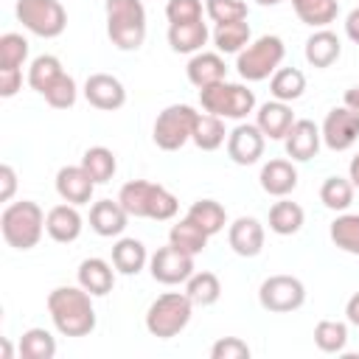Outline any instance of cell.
<instances>
[{
    "mask_svg": "<svg viewBox=\"0 0 359 359\" xmlns=\"http://www.w3.org/2000/svg\"><path fill=\"white\" fill-rule=\"evenodd\" d=\"M93 294L81 286H56L48 294V314L62 337H87L95 331Z\"/></svg>",
    "mask_w": 359,
    "mask_h": 359,
    "instance_id": "6da1fadb",
    "label": "cell"
},
{
    "mask_svg": "<svg viewBox=\"0 0 359 359\" xmlns=\"http://www.w3.org/2000/svg\"><path fill=\"white\" fill-rule=\"evenodd\" d=\"M107 36L118 50H137L146 39V8L140 0H107Z\"/></svg>",
    "mask_w": 359,
    "mask_h": 359,
    "instance_id": "7a4b0ae2",
    "label": "cell"
},
{
    "mask_svg": "<svg viewBox=\"0 0 359 359\" xmlns=\"http://www.w3.org/2000/svg\"><path fill=\"white\" fill-rule=\"evenodd\" d=\"M0 233H3L6 244L14 247V250L36 247L42 233H45V213H42V208L36 202H31V199L6 205V210L0 216Z\"/></svg>",
    "mask_w": 359,
    "mask_h": 359,
    "instance_id": "3957f363",
    "label": "cell"
},
{
    "mask_svg": "<svg viewBox=\"0 0 359 359\" xmlns=\"http://www.w3.org/2000/svg\"><path fill=\"white\" fill-rule=\"evenodd\" d=\"M191 311H194V300L185 292H165L149 306L146 331L157 339H171L191 323Z\"/></svg>",
    "mask_w": 359,
    "mask_h": 359,
    "instance_id": "277c9868",
    "label": "cell"
},
{
    "mask_svg": "<svg viewBox=\"0 0 359 359\" xmlns=\"http://www.w3.org/2000/svg\"><path fill=\"white\" fill-rule=\"evenodd\" d=\"M283 56H286L283 39L275 36V34H264V36H258L255 42H250L238 53L236 70H238V76L244 81H264V79H269L280 67Z\"/></svg>",
    "mask_w": 359,
    "mask_h": 359,
    "instance_id": "5b68a950",
    "label": "cell"
},
{
    "mask_svg": "<svg viewBox=\"0 0 359 359\" xmlns=\"http://www.w3.org/2000/svg\"><path fill=\"white\" fill-rule=\"evenodd\" d=\"M196 109L188 107V104H171L165 107L157 121H154V129H151V137L157 143V149L163 151H177L182 149L191 135H194V123H196Z\"/></svg>",
    "mask_w": 359,
    "mask_h": 359,
    "instance_id": "8992f818",
    "label": "cell"
},
{
    "mask_svg": "<svg viewBox=\"0 0 359 359\" xmlns=\"http://www.w3.org/2000/svg\"><path fill=\"white\" fill-rule=\"evenodd\" d=\"M17 20L36 36L53 39L67 28V11L59 0H17Z\"/></svg>",
    "mask_w": 359,
    "mask_h": 359,
    "instance_id": "52a82bcc",
    "label": "cell"
},
{
    "mask_svg": "<svg viewBox=\"0 0 359 359\" xmlns=\"http://www.w3.org/2000/svg\"><path fill=\"white\" fill-rule=\"evenodd\" d=\"M258 303L272 314L297 311L306 303V286L294 275H272L258 289Z\"/></svg>",
    "mask_w": 359,
    "mask_h": 359,
    "instance_id": "ba28073f",
    "label": "cell"
},
{
    "mask_svg": "<svg viewBox=\"0 0 359 359\" xmlns=\"http://www.w3.org/2000/svg\"><path fill=\"white\" fill-rule=\"evenodd\" d=\"M149 269H151V278L157 283H165V286H177V283H185L191 275H194V255L174 247L171 241L165 247H160L151 258H149Z\"/></svg>",
    "mask_w": 359,
    "mask_h": 359,
    "instance_id": "9c48e42d",
    "label": "cell"
},
{
    "mask_svg": "<svg viewBox=\"0 0 359 359\" xmlns=\"http://www.w3.org/2000/svg\"><path fill=\"white\" fill-rule=\"evenodd\" d=\"M320 132H323V143L331 151H348L359 140V112L351 109V107H345V104L342 107H334L325 115Z\"/></svg>",
    "mask_w": 359,
    "mask_h": 359,
    "instance_id": "30bf717a",
    "label": "cell"
},
{
    "mask_svg": "<svg viewBox=\"0 0 359 359\" xmlns=\"http://www.w3.org/2000/svg\"><path fill=\"white\" fill-rule=\"evenodd\" d=\"M264 143H266V135L255 123H238L227 135V157L236 165H252L261 160Z\"/></svg>",
    "mask_w": 359,
    "mask_h": 359,
    "instance_id": "8fae6325",
    "label": "cell"
},
{
    "mask_svg": "<svg viewBox=\"0 0 359 359\" xmlns=\"http://www.w3.org/2000/svg\"><path fill=\"white\" fill-rule=\"evenodd\" d=\"M84 98L90 107H95L101 112H112L126 104V90H123L121 79H115L109 73H93L84 81Z\"/></svg>",
    "mask_w": 359,
    "mask_h": 359,
    "instance_id": "7c38bea8",
    "label": "cell"
},
{
    "mask_svg": "<svg viewBox=\"0 0 359 359\" xmlns=\"http://www.w3.org/2000/svg\"><path fill=\"white\" fill-rule=\"evenodd\" d=\"M320 143H323V132H320V126H317L314 121H309V118H297V121L292 123V129L286 132V137H283L286 154H289L292 160H300V163L317 157Z\"/></svg>",
    "mask_w": 359,
    "mask_h": 359,
    "instance_id": "4fadbf2b",
    "label": "cell"
},
{
    "mask_svg": "<svg viewBox=\"0 0 359 359\" xmlns=\"http://www.w3.org/2000/svg\"><path fill=\"white\" fill-rule=\"evenodd\" d=\"M264 224L255 216H238L227 230L230 250L241 258H255L264 250Z\"/></svg>",
    "mask_w": 359,
    "mask_h": 359,
    "instance_id": "5bb4252c",
    "label": "cell"
},
{
    "mask_svg": "<svg viewBox=\"0 0 359 359\" xmlns=\"http://www.w3.org/2000/svg\"><path fill=\"white\" fill-rule=\"evenodd\" d=\"M93 191H95V182H93V177L84 171V165L79 163V165H65V168H59V174H56V194L65 199V202H70V205H87L90 199H93Z\"/></svg>",
    "mask_w": 359,
    "mask_h": 359,
    "instance_id": "9a60e30c",
    "label": "cell"
},
{
    "mask_svg": "<svg viewBox=\"0 0 359 359\" xmlns=\"http://www.w3.org/2000/svg\"><path fill=\"white\" fill-rule=\"evenodd\" d=\"M81 227H84L81 213H79L76 205H70V202L53 205V208L48 210V216H45V233H48L53 241H59V244L76 241V238L81 236Z\"/></svg>",
    "mask_w": 359,
    "mask_h": 359,
    "instance_id": "2e32d148",
    "label": "cell"
},
{
    "mask_svg": "<svg viewBox=\"0 0 359 359\" xmlns=\"http://www.w3.org/2000/svg\"><path fill=\"white\" fill-rule=\"evenodd\" d=\"M294 121H297V118L292 115V107H289L286 101H278V98L261 104L258 112H255V126H258L269 140H283Z\"/></svg>",
    "mask_w": 359,
    "mask_h": 359,
    "instance_id": "e0dca14e",
    "label": "cell"
},
{
    "mask_svg": "<svg viewBox=\"0 0 359 359\" xmlns=\"http://www.w3.org/2000/svg\"><path fill=\"white\" fill-rule=\"evenodd\" d=\"M261 188L269 194V196H289L294 188H297V168L292 165V160H283V157H275L269 163H264L261 168Z\"/></svg>",
    "mask_w": 359,
    "mask_h": 359,
    "instance_id": "ac0fdd59",
    "label": "cell"
},
{
    "mask_svg": "<svg viewBox=\"0 0 359 359\" xmlns=\"http://www.w3.org/2000/svg\"><path fill=\"white\" fill-rule=\"evenodd\" d=\"M126 222H129V213L123 210V205L115 199H101V202H93L90 208V227L104 236V238H112V236H121L126 230Z\"/></svg>",
    "mask_w": 359,
    "mask_h": 359,
    "instance_id": "d6986e66",
    "label": "cell"
},
{
    "mask_svg": "<svg viewBox=\"0 0 359 359\" xmlns=\"http://www.w3.org/2000/svg\"><path fill=\"white\" fill-rule=\"evenodd\" d=\"M185 73H188V81L202 90V87H210V84L224 81L227 67H224V59H222L219 53H213V50H199V53L191 56Z\"/></svg>",
    "mask_w": 359,
    "mask_h": 359,
    "instance_id": "ffe728a7",
    "label": "cell"
},
{
    "mask_svg": "<svg viewBox=\"0 0 359 359\" xmlns=\"http://www.w3.org/2000/svg\"><path fill=\"white\" fill-rule=\"evenodd\" d=\"M79 286L87 289L93 297H104L115 286V269L104 258H84L79 264Z\"/></svg>",
    "mask_w": 359,
    "mask_h": 359,
    "instance_id": "44dd1931",
    "label": "cell"
},
{
    "mask_svg": "<svg viewBox=\"0 0 359 359\" xmlns=\"http://www.w3.org/2000/svg\"><path fill=\"white\" fill-rule=\"evenodd\" d=\"M339 53H342V42L328 28H317L306 39V62L311 67H331L339 59Z\"/></svg>",
    "mask_w": 359,
    "mask_h": 359,
    "instance_id": "7402d4cb",
    "label": "cell"
},
{
    "mask_svg": "<svg viewBox=\"0 0 359 359\" xmlns=\"http://www.w3.org/2000/svg\"><path fill=\"white\" fill-rule=\"evenodd\" d=\"M208 25L202 20L194 22H171L168 25V45L177 53H199L208 42Z\"/></svg>",
    "mask_w": 359,
    "mask_h": 359,
    "instance_id": "603a6c76",
    "label": "cell"
},
{
    "mask_svg": "<svg viewBox=\"0 0 359 359\" xmlns=\"http://www.w3.org/2000/svg\"><path fill=\"white\" fill-rule=\"evenodd\" d=\"M146 261H149V255H146L143 241H137V238H118L115 241V247H112V266L121 275H137L146 266Z\"/></svg>",
    "mask_w": 359,
    "mask_h": 359,
    "instance_id": "cb8c5ba5",
    "label": "cell"
},
{
    "mask_svg": "<svg viewBox=\"0 0 359 359\" xmlns=\"http://www.w3.org/2000/svg\"><path fill=\"white\" fill-rule=\"evenodd\" d=\"M303 219H306L303 208L286 196H280V202L269 208V230L278 236H294L303 227Z\"/></svg>",
    "mask_w": 359,
    "mask_h": 359,
    "instance_id": "d4e9b609",
    "label": "cell"
},
{
    "mask_svg": "<svg viewBox=\"0 0 359 359\" xmlns=\"http://www.w3.org/2000/svg\"><path fill=\"white\" fill-rule=\"evenodd\" d=\"M292 8L297 14V20L311 25V28H325L339 14L337 0H292Z\"/></svg>",
    "mask_w": 359,
    "mask_h": 359,
    "instance_id": "484cf974",
    "label": "cell"
},
{
    "mask_svg": "<svg viewBox=\"0 0 359 359\" xmlns=\"http://www.w3.org/2000/svg\"><path fill=\"white\" fill-rule=\"evenodd\" d=\"M303 90H306V76L297 67H278L269 76V93L278 101L292 104V101H297L303 95Z\"/></svg>",
    "mask_w": 359,
    "mask_h": 359,
    "instance_id": "4316f807",
    "label": "cell"
},
{
    "mask_svg": "<svg viewBox=\"0 0 359 359\" xmlns=\"http://www.w3.org/2000/svg\"><path fill=\"white\" fill-rule=\"evenodd\" d=\"M224 137H227V132H224V121L219 115H210V112H199L196 115L194 135H191V140L196 143V149L216 151L224 143Z\"/></svg>",
    "mask_w": 359,
    "mask_h": 359,
    "instance_id": "83f0119b",
    "label": "cell"
},
{
    "mask_svg": "<svg viewBox=\"0 0 359 359\" xmlns=\"http://www.w3.org/2000/svg\"><path fill=\"white\" fill-rule=\"evenodd\" d=\"M185 216H188L194 224H199L208 236L222 233L224 224H227V213H224V208H222L216 199H196V202L188 208Z\"/></svg>",
    "mask_w": 359,
    "mask_h": 359,
    "instance_id": "f1b7e54d",
    "label": "cell"
},
{
    "mask_svg": "<svg viewBox=\"0 0 359 359\" xmlns=\"http://www.w3.org/2000/svg\"><path fill=\"white\" fill-rule=\"evenodd\" d=\"M208 238H210V236H208L199 224H194L188 216L180 219L177 224H171V230H168V241H171L174 247H180V250L191 252V255H199V252L208 247Z\"/></svg>",
    "mask_w": 359,
    "mask_h": 359,
    "instance_id": "f546056e",
    "label": "cell"
},
{
    "mask_svg": "<svg viewBox=\"0 0 359 359\" xmlns=\"http://www.w3.org/2000/svg\"><path fill=\"white\" fill-rule=\"evenodd\" d=\"M250 36H252V31H250L247 20L224 22V25H216V31H213V42H216L219 53H241L250 45Z\"/></svg>",
    "mask_w": 359,
    "mask_h": 359,
    "instance_id": "4dcf8cb0",
    "label": "cell"
},
{
    "mask_svg": "<svg viewBox=\"0 0 359 359\" xmlns=\"http://www.w3.org/2000/svg\"><path fill=\"white\" fill-rule=\"evenodd\" d=\"M81 165H84V171L93 177L95 185L109 182L112 174H115V168H118L115 154H112L107 146H90V149L81 154Z\"/></svg>",
    "mask_w": 359,
    "mask_h": 359,
    "instance_id": "1f68e13d",
    "label": "cell"
},
{
    "mask_svg": "<svg viewBox=\"0 0 359 359\" xmlns=\"http://www.w3.org/2000/svg\"><path fill=\"white\" fill-rule=\"evenodd\" d=\"M334 247H339L342 252H351V255H359V213H342L331 222V230H328Z\"/></svg>",
    "mask_w": 359,
    "mask_h": 359,
    "instance_id": "d6a6232c",
    "label": "cell"
},
{
    "mask_svg": "<svg viewBox=\"0 0 359 359\" xmlns=\"http://www.w3.org/2000/svg\"><path fill=\"white\" fill-rule=\"evenodd\" d=\"M185 294L194 300V306H213L222 297V283L213 272H194L185 280Z\"/></svg>",
    "mask_w": 359,
    "mask_h": 359,
    "instance_id": "836d02e7",
    "label": "cell"
},
{
    "mask_svg": "<svg viewBox=\"0 0 359 359\" xmlns=\"http://www.w3.org/2000/svg\"><path fill=\"white\" fill-rule=\"evenodd\" d=\"M252 109H255V93L247 90L244 84H227V81H224V107H222V118L244 121Z\"/></svg>",
    "mask_w": 359,
    "mask_h": 359,
    "instance_id": "e575fe53",
    "label": "cell"
},
{
    "mask_svg": "<svg viewBox=\"0 0 359 359\" xmlns=\"http://www.w3.org/2000/svg\"><path fill=\"white\" fill-rule=\"evenodd\" d=\"M314 345L323 353H342L348 345V325L339 320H320L314 325Z\"/></svg>",
    "mask_w": 359,
    "mask_h": 359,
    "instance_id": "d590c367",
    "label": "cell"
},
{
    "mask_svg": "<svg viewBox=\"0 0 359 359\" xmlns=\"http://www.w3.org/2000/svg\"><path fill=\"white\" fill-rule=\"evenodd\" d=\"M65 70H62V62L56 59V56H50V53H42V56H36L34 62H31V67H28V84L42 95L45 90H50V84L62 76Z\"/></svg>",
    "mask_w": 359,
    "mask_h": 359,
    "instance_id": "8d00e7d4",
    "label": "cell"
},
{
    "mask_svg": "<svg viewBox=\"0 0 359 359\" xmlns=\"http://www.w3.org/2000/svg\"><path fill=\"white\" fill-rule=\"evenodd\" d=\"M353 182L345 180V177H328L323 185H320V202L328 208V210H348L351 202H353Z\"/></svg>",
    "mask_w": 359,
    "mask_h": 359,
    "instance_id": "74e56055",
    "label": "cell"
},
{
    "mask_svg": "<svg viewBox=\"0 0 359 359\" xmlns=\"http://www.w3.org/2000/svg\"><path fill=\"white\" fill-rule=\"evenodd\" d=\"M20 356L25 359H53L56 356V339L45 328H28L20 339Z\"/></svg>",
    "mask_w": 359,
    "mask_h": 359,
    "instance_id": "f35d334b",
    "label": "cell"
},
{
    "mask_svg": "<svg viewBox=\"0 0 359 359\" xmlns=\"http://www.w3.org/2000/svg\"><path fill=\"white\" fill-rule=\"evenodd\" d=\"M151 185L154 182H146V180H132L121 188L118 194V202L123 205V210L135 219H146V208H149V194H151Z\"/></svg>",
    "mask_w": 359,
    "mask_h": 359,
    "instance_id": "ab89813d",
    "label": "cell"
},
{
    "mask_svg": "<svg viewBox=\"0 0 359 359\" xmlns=\"http://www.w3.org/2000/svg\"><path fill=\"white\" fill-rule=\"evenodd\" d=\"M180 210V202L177 196L165 188V185H151V194H149V208H146V219H154V222H168L174 219Z\"/></svg>",
    "mask_w": 359,
    "mask_h": 359,
    "instance_id": "60d3db41",
    "label": "cell"
},
{
    "mask_svg": "<svg viewBox=\"0 0 359 359\" xmlns=\"http://www.w3.org/2000/svg\"><path fill=\"white\" fill-rule=\"evenodd\" d=\"M28 59V39L22 34H3L0 36V67H22Z\"/></svg>",
    "mask_w": 359,
    "mask_h": 359,
    "instance_id": "b9f144b4",
    "label": "cell"
},
{
    "mask_svg": "<svg viewBox=\"0 0 359 359\" xmlns=\"http://www.w3.org/2000/svg\"><path fill=\"white\" fill-rule=\"evenodd\" d=\"M205 14L216 25L238 22V20H247V3L244 0H208L205 3Z\"/></svg>",
    "mask_w": 359,
    "mask_h": 359,
    "instance_id": "7bdbcfd3",
    "label": "cell"
},
{
    "mask_svg": "<svg viewBox=\"0 0 359 359\" xmlns=\"http://www.w3.org/2000/svg\"><path fill=\"white\" fill-rule=\"evenodd\" d=\"M42 95H45V101H48L53 109H70V107L76 104V95H79V90H76V81H73V76L62 73V76H59V79L50 84V90H45Z\"/></svg>",
    "mask_w": 359,
    "mask_h": 359,
    "instance_id": "ee69618b",
    "label": "cell"
},
{
    "mask_svg": "<svg viewBox=\"0 0 359 359\" xmlns=\"http://www.w3.org/2000/svg\"><path fill=\"white\" fill-rule=\"evenodd\" d=\"M165 17L171 22H194L202 20V0H168L165 3Z\"/></svg>",
    "mask_w": 359,
    "mask_h": 359,
    "instance_id": "f6af8a7d",
    "label": "cell"
},
{
    "mask_svg": "<svg viewBox=\"0 0 359 359\" xmlns=\"http://www.w3.org/2000/svg\"><path fill=\"white\" fill-rule=\"evenodd\" d=\"M250 345L241 337H222L210 345V359H247Z\"/></svg>",
    "mask_w": 359,
    "mask_h": 359,
    "instance_id": "bcb514c9",
    "label": "cell"
},
{
    "mask_svg": "<svg viewBox=\"0 0 359 359\" xmlns=\"http://www.w3.org/2000/svg\"><path fill=\"white\" fill-rule=\"evenodd\" d=\"M22 87V70L20 67H0V95L11 98Z\"/></svg>",
    "mask_w": 359,
    "mask_h": 359,
    "instance_id": "7dc6e473",
    "label": "cell"
},
{
    "mask_svg": "<svg viewBox=\"0 0 359 359\" xmlns=\"http://www.w3.org/2000/svg\"><path fill=\"white\" fill-rule=\"evenodd\" d=\"M0 182H3V188H0V202H11V196H14V191H17V174H14V168H11L8 163L0 165Z\"/></svg>",
    "mask_w": 359,
    "mask_h": 359,
    "instance_id": "c3c4849f",
    "label": "cell"
},
{
    "mask_svg": "<svg viewBox=\"0 0 359 359\" xmlns=\"http://www.w3.org/2000/svg\"><path fill=\"white\" fill-rule=\"evenodd\" d=\"M345 34H348L351 42L359 45V8H353V11L348 14V20H345Z\"/></svg>",
    "mask_w": 359,
    "mask_h": 359,
    "instance_id": "681fc988",
    "label": "cell"
},
{
    "mask_svg": "<svg viewBox=\"0 0 359 359\" xmlns=\"http://www.w3.org/2000/svg\"><path fill=\"white\" fill-rule=\"evenodd\" d=\"M345 317H348V323H351V325H356V328H359V292L348 297V303H345Z\"/></svg>",
    "mask_w": 359,
    "mask_h": 359,
    "instance_id": "f907efd6",
    "label": "cell"
},
{
    "mask_svg": "<svg viewBox=\"0 0 359 359\" xmlns=\"http://www.w3.org/2000/svg\"><path fill=\"white\" fill-rule=\"evenodd\" d=\"M345 107H351V109L359 112V84L351 87V90H345Z\"/></svg>",
    "mask_w": 359,
    "mask_h": 359,
    "instance_id": "816d5d0a",
    "label": "cell"
},
{
    "mask_svg": "<svg viewBox=\"0 0 359 359\" xmlns=\"http://www.w3.org/2000/svg\"><path fill=\"white\" fill-rule=\"evenodd\" d=\"M348 180L353 182V188H359V154L351 160V165H348Z\"/></svg>",
    "mask_w": 359,
    "mask_h": 359,
    "instance_id": "f5cc1de1",
    "label": "cell"
},
{
    "mask_svg": "<svg viewBox=\"0 0 359 359\" xmlns=\"http://www.w3.org/2000/svg\"><path fill=\"white\" fill-rule=\"evenodd\" d=\"M3 359H11V345H8V339H3Z\"/></svg>",
    "mask_w": 359,
    "mask_h": 359,
    "instance_id": "db71d44e",
    "label": "cell"
},
{
    "mask_svg": "<svg viewBox=\"0 0 359 359\" xmlns=\"http://www.w3.org/2000/svg\"><path fill=\"white\" fill-rule=\"evenodd\" d=\"M255 3H258V6H278L280 0H255Z\"/></svg>",
    "mask_w": 359,
    "mask_h": 359,
    "instance_id": "11a10c76",
    "label": "cell"
}]
</instances>
